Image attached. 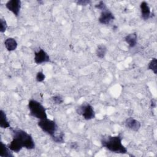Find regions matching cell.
Returning <instances> with one entry per match:
<instances>
[{
	"instance_id": "6da1fadb",
	"label": "cell",
	"mask_w": 157,
	"mask_h": 157,
	"mask_svg": "<svg viewBox=\"0 0 157 157\" xmlns=\"http://www.w3.org/2000/svg\"><path fill=\"white\" fill-rule=\"evenodd\" d=\"M9 129L12 133V140L7 146L12 151L18 153L23 148L28 150L35 148V142L30 134L18 128L10 127Z\"/></svg>"
},
{
	"instance_id": "7a4b0ae2",
	"label": "cell",
	"mask_w": 157,
	"mask_h": 157,
	"mask_svg": "<svg viewBox=\"0 0 157 157\" xmlns=\"http://www.w3.org/2000/svg\"><path fill=\"white\" fill-rule=\"evenodd\" d=\"M123 137L120 134L117 136H107L101 140L102 147L112 153L118 154H128L127 148L122 144Z\"/></svg>"
},
{
	"instance_id": "3957f363",
	"label": "cell",
	"mask_w": 157,
	"mask_h": 157,
	"mask_svg": "<svg viewBox=\"0 0 157 157\" xmlns=\"http://www.w3.org/2000/svg\"><path fill=\"white\" fill-rule=\"evenodd\" d=\"M29 110V115L39 120H43L47 118V109L39 101L31 99L28 104Z\"/></svg>"
},
{
	"instance_id": "277c9868",
	"label": "cell",
	"mask_w": 157,
	"mask_h": 157,
	"mask_svg": "<svg viewBox=\"0 0 157 157\" xmlns=\"http://www.w3.org/2000/svg\"><path fill=\"white\" fill-rule=\"evenodd\" d=\"M37 125L44 132L50 136L52 138L60 131L56 123L48 118L39 120L37 122Z\"/></svg>"
},
{
	"instance_id": "5b68a950",
	"label": "cell",
	"mask_w": 157,
	"mask_h": 157,
	"mask_svg": "<svg viewBox=\"0 0 157 157\" xmlns=\"http://www.w3.org/2000/svg\"><path fill=\"white\" fill-rule=\"evenodd\" d=\"M76 112L86 120H92L96 115L93 107L88 102H83L76 109Z\"/></svg>"
},
{
	"instance_id": "8992f818",
	"label": "cell",
	"mask_w": 157,
	"mask_h": 157,
	"mask_svg": "<svg viewBox=\"0 0 157 157\" xmlns=\"http://www.w3.org/2000/svg\"><path fill=\"white\" fill-rule=\"evenodd\" d=\"M101 15L98 18L99 22L102 25H109L112 21L115 20V17L113 13L106 7L101 10Z\"/></svg>"
},
{
	"instance_id": "52a82bcc",
	"label": "cell",
	"mask_w": 157,
	"mask_h": 157,
	"mask_svg": "<svg viewBox=\"0 0 157 157\" xmlns=\"http://www.w3.org/2000/svg\"><path fill=\"white\" fill-rule=\"evenodd\" d=\"M34 62L37 64H40L50 62V58L48 53L42 48L34 53Z\"/></svg>"
},
{
	"instance_id": "ba28073f",
	"label": "cell",
	"mask_w": 157,
	"mask_h": 157,
	"mask_svg": "<svg viewBox=\"0 0 157 157\" xmlns=\"http://www.w3.org/2000/svg\"><path fill=\"white\" fill-rule=\"evenodd\" d=\"M21 5V2L20 0H9L6 3L5 6L16 17H18L20 14Z\"/></svg>"
},
{
	"instance_id": "9c48e42d",
	"label": "cell",
	"mask_w": 157,
	"mask_h": 157,
	"mask_svg": "<svg viewBox=\"0 0 157 157\" xmlns=\"http://www.w3.org/2000/svg\"><path fill=\"white\" fill-rule=\"evenodd\" d=\"M124 125L127 128L134 132H137L141 127L140 122L133 117L127 118L124 121Z\"/></svg>"
},
{
	"instance_id": "30bf717a",
	"label": "cell",
	"mask_w": 157,
	"mask_h": 157,
	"mask_svg": "<svg viewBox=\"0 0 157 157\" xmlns=\"http://www.w3.org/2000/svg\"><path fill=\"white\" fill-rule=\"evenodd\" d=\"M140 9L141 13V18L144 20H147L152 17L150 7L146 1H142L140 4Z\"/></svg>"
},
{
	"instance_id": "8fae6325",
	"label": "cell",
	"mask_w": 157,
	"mask_h": 157,
	"mask_svg": "<svg viewBox=\"0 0 157 157\" xmlns=\"http://www.w3.org/2000/svg\"><path fill=\"white\" fill-rule=\"evenodd\" d=\"M4 46L7 51L12 52L16 50L18 46L17 40L13 37H8L4 40Z\"/></svg>"
},
{
	"instance_id": "7c38bea8",
	"label": "cell",
	"mask_w": 157,
	"mask_h": 157,
	"mask_svg": "<svg viewBox=\"0 0 157 157\" xmlns=\"http://www.w3.org/2000/svg\"><path fill=\"white\" fill-rule=\"evenodd\" d=\"M124 40L130 48H134L137 43V35L136 33H130L124 37Z\"/></svg>"
},
{
	"instance_id": "4fadbf2b",
	"label": "cell",
	"mask_w": 157,
	"mask_h": 157,
	"mask_svg": "<svg viewBox=\"0 0 157 157\" xmlns=\"http://www.w3.org/2000/svg\"><path fill=\"white\" fill-rule=\"evenodd\" d=\"M0 127L1 128H9L10 127V123L7 120L6 114L2 109L0 110Z\"/></svg>"
},
{
	"instance_id": "5bb4252c",
	"label": "cell",
	"mask_w": 157,
	"mask_h": 157,
	"mask_svg": "<svg viewBox=\"0 0 157 157\" xmlns=\"http://www.w3.org/2000/svg\"><path fill=\"white\" fill-rule=\"evenodd\" d=\"M107 52V47L104 44H99L96 47V55L99 58L102 59L105 57Z\"/></svg>"
},
{
	"instance_id": "9a60e30c",
	"label": "cell",
	"mask_w": 157,
	"mask_h": 157,
	"mask_svg": "<svg viewBox=\"0 0 157 157\" xmlns=\"http://www.w3.org/2000/svg\"><path fill=\"white\" fill-rule=\"evenodd\" d=\"M1 152L0 153L1 157H13V155L11 152L12 151L9 149L7 145L1 142Z\"/></svg>"
},
{
	"instance_id": "2e32d148",
	"label": "cell",
	"mask_w": 157,
	"mask_h": 157,
	"mask_svg": "<svg viewBox=\"0 0 157 157\" xmlns=\"http://www.w3.org/2000/svg\"><path fill=\"white\" fill-rule=\"evenodd\" d=\"M53 141L57 144H63L64 142V133L60 131L53 137L52 138Z\"/></svg>"
},
{
	"instance_id": "e0dca14e",
	"label": "cell",
	"mask_w": 157,
	"mask_h": 157,
	"mask_svg": "<svg viewBox=\"0 0 157 157\" xmlns=\"http://www.w3.org/2000/svg\"><path fill=\"white\" fill-rule=\"evenodd\" d=\"M148 69L151 70L155 74H157V59L156 58H153L148 64Z\"/></svg>"
},
{
	"instance_id": "ac0fdd59",
	"label": "cell",
	"mask_w": 157,
	"mask_h": 157,
	"mask_svg": "<svg viewBox=\"0 0 157 157\" xmlns=\"http://www.w3.org/2000/svg\"><path fill=\"white\" fill-rule=\"evenodd\" d=\"M8 25L6 21L4 18L0 19V32L1 33H5L6 29H7Z\"/></svg>"
},
{
	"instance_id": "d6986e66",
	"label": "cell",
	"mask_w": 157,
	"mask_h": 157,
	"mask_svg": "<svg viewBox=\"0 0 157 157\" xmlns=\"http://www.w3.org/2000/svg\"><path fill=\"white\" fill-rule=\"evenodd\" d=\"M52 99L53 101V102H54V104H61L63 102L64 100L63 99V98L60 96V95H55L52 97Z\"/></svg>"
},
{
	"instance_id": "ffe728a7",
	"label": "cell",
	"mask_w": 157,
	"mask_h": 157,
	"mask_svg": "<svg viewBox=\"0 0 157 157\" xmlns=\"http://www.w3.org/2000/svg\"><path fill=\"white\" fill-rule=\"evenodd\" d=\"M45 78V75L42 71H39L36 74V80L37 82H42Z\"/></svg>"
},
{
	"instance_id": "44dd1931",
	"label": "cell",
	"mask_w": 157,
	"mask_h": 157,
	"mask_svg": "<svg viewBox=\"0 0 157 157\" xmlns=\"http://www.w3.org/2000/svg\"><path fill=\"white\" fill-rule=\"evenodd\" d=\"M106 7H107L106 4H105V2H104V1H99V2H98V4H97L95 5V7H96V9H99V10H102V9H104V8Z\"/></svg>"
},
{
	"instance_id": "7402d4cb",
	"label": "cell",
	"mask_w": 157,
	"mask_h": 157,
	"mask_svg": "<svg viewBox=\"0 0 157 157\" xmlns=\"http://www.w3.org/2000/svg\"><path fill=\"white\" fill-rule=\"evenodd\" d=\"M75 2L77 3V5H80V6H86L90 4L91 1H88V0H79V1H75Z\"/></svg>"
},
{
	"instance_id": "603a6c76",
	"label": "cell",
	"mask_w": 157,
	"mask_h": 157,
	"mask_svg": "<svg viewBox=\"0 0 157 157\" xmlns=\"http://www.w3.org/2000/svg\"><path fill=\"white\" fill-rule=\"evenodd\" d=\"M156 101L154 100V99L151 100V108H155L156 107Z\"/></svg>"
}]
</instances>
